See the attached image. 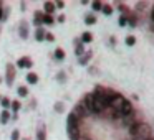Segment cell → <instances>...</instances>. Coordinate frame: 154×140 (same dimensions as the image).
<instances>
[{
	"label": "cell",
	"instance_id": "6da1fadb",
	"mask_svg": "<svg viewBox=\"0 0 154 140\" xmlns=\"http://www.w3.org/2000/svg\"><path fill=\"white\" fill-rule=\"evenodd\" d=\"M129 135H133L136 140H146L151 139V127L144 122H137L133 127H129Z\"/></svg>",
	"mask_w": 154,
	"mask_h": 140
},
{
	"label": "cell",
	"instance_id": "7a4b0ae2",
	"mask_svg": "<svg viewBox=\"0 0 154 140\" xmlns=\"http://www.w3.org/2000/svg\"><path fill=\"white\" fill-rule=\"evenodd\" d=\"M66 130H68V137L71 140H78L80 139V120L76 119L73 112L68 115L66 119Z\"/></svg>",
	"mask_w": 154,
	"mask_h": 140
},
{
	"label": "cell",
	"instance_id": "3957f363",
	"mask_svg": "<svg viewBox=\"0 0 154 140\" xmlns=\"http://www.w3.org/2000/svg\"><path fill=\"white\" fill-rule=\"evenodd\" d=\"M5 71H7V86L12 87L14 86V79L15 76H17V71H15V66L12 63L7 64V68H5Z\"/></svg>",
	"mask_w": 154,
	"mask_h": 140
},
{
	"label": "cell",
	"instance_id": "277c9868",
	"mask_svg": "<svg viewBox=\"0 0 154 140\" xmlns=\"http://www.w3.org/2000/svg\"><path fill=\"white\" fill-rule=\"evenodd\" d=\"M73 114L76 115V119L78 120H81V119H85V117L88 115V110H86V107L83 106V102H78L76 106H75V109H73Z\"/></svg>",
	"mask_w": 154,
	"mask_h": 140
},
{
	"label": "cell",
	"instance_id": "5b68a950",
	"mask_svg": "<svg viewBox=\"0 0 154 140\" xmlns=\"http://www.w3.org/2000/svg\"><path fill=\"white\" fill-rule=\"evenodd\" d=\"M137 122H139V119L136 117V112H133L131 115H126V117H123V119H121V124H123L124 127H128V129H129V127H133L134 124H137Z\"/></svg>",
	"mask_w": 154,
	"mask_h": 140
},
{
	"label": "cell",
	"instance_id": "8992f818",
	"mask_svg": "<svg viewBox=\"0 0 154 140\" xmlns=\"http://www.w3.org/2000/svg\"><path fill=\"white\" fill-rule=\"evenodd\" d=\"M18 33H20V38H22V40H27V38H28L30 27H28L27 22H22V23H20V27H18Z\"/></svg>",
	"mask_w": 154,
	"mask_h": 140
},
{
	"label": "cell",
	"instance_id": "52a82bcc",
	"mask_svg": "<svg viewBox=\"0 0 154 140\" xmlns=\"http://www.w3.org/2000/svg\"><path fill=\"white\" fill-rule=\"evenodd\" d=\"M17 66L18 68H32L33 66V61H32L30 56H22V58H18Z\"/></svg>",
	"mask_w": 154,
	"mask_h": 140
},
{
	"label": "cell",
	"instance_id": "ba28073f",
	"mask_svg": "<svg viewBox=\"0 0 154 140\" xmlns=\"http://www.w3.org/2000/svg\"><path fill=\"white\" fill-rule=\"evenodd\" d=\"M33 25H35L37 28H42V25H43V13H42V12H35Z\"/></svg>",
	"mask_w": 154,
	"mask_h": 140
},
{
	"label": "cell",
	"instance_id": "9c48e42d",
	"mask_svg": "<svg viewBox=\"0 0 154 140\" xmlns=\"http://www.w3.org/2000/svg\"><path fill=\"white\" fill-rule=\"evenodd\" d=\"M75 53H76V56L80 58V56H83L85 54V46H83V43H81V40H75Z\"/></svg>",
	"mask_w": 154,
	"mask_h": 140
},
{
	"label": "cell",
	"instance_id": "30bf717a",
	"mask_svg": "<svg viewBox=\"0 0 154 140\" xmlns=\"http://www.w3.org/2000/svg\"><path fill=\"white\" fill-rule=\"evenodd\" d=\"M37 140H47V130H45V125L40 124L37 130Z\"/></svg>",
	"mask_w": 154,
	"mask_h": 140
},
{
	"label": "cell",
	"instance_id": "8fae6325",
	"mask_svg": "<svg viewBox=\"0 0 154 140\" xmlns=\"http://www.w3.org/2000/svg\"><path fill=\"white\" fill-rule=\"evenodd\" d=\"M43 10H45V15H51L55 12V4H53V2H45V4H43Z\"/></svg>",
	"mask_w": 154,
	"mask_h": 140
},
{
	"label": "cell",
	"instance_id": "7c38bea8",
	"mask_svg": "<svg viewBox=\"0 0 154 140\" xmlns=\"http://www.w3.org/2000/svg\"><path fill=\"white\" fill-rule=\"evenodd\" d=\"M45 35H47V31H45L43 28H37V30H35V40H37V41H43L45 40Z\"/></svg>",
	"mask_w": 154,
	"mask_h": 140
},
{
	"label": "cell",
	"instance_id": "4fadbf2b",
	"mask_svg": "<svg viewBox=\"0 0 154 140\" xmlns=\"http://www.w3.org/2000/svg\"><path fill=\"white\" fill-rule=\"evenodd\" d=\"M91 56H93V54H91V51H86V53H85L83 56H80L78 63H80V64H83V66H85V64H88V61L91 60Z\"/></svg>",
	"mask_w": 154,
	"mask_h": 140
},
{
	"label": "cell",
	"instance_id": "5bb4252c",
	"mask_svg": "<svg viewBox=\"0 0 154 140\" xmlns=\"http://www.w3.org/2000/svg\"><path fill=\"white\" fill-rule=\"evenodd\" d=\"M8 120H10V112L8 110H2V114H0V122H2V125H5Z\"/></svg>",
	"mask_w": 154,
	"mask_h": 140
},
{
	"label": "cell",
	"instance_id": "9a60e30c",
	"mask_svg": "<svg viewBox=\"0 0 154 140\" xmlns=\"http://www.w3.org/2000/svg\"><path fill=\"white\" fill-rule=\"evenodd\" d=\"M27 81H28V84H37L38 83V76L35 73H28L27 74Z\"/></svg>",
	"mask_w": 154,
	"mask_h": 140
},
{
	"label": "cell",
	"instance_id": "2e32d148",
	"mask_svg": "<svg viewBox=\"0 0 154 140\" xmlns=\"http://www.w3.org/2000/svg\"><path fill=\"white\" fill-rule=\"evenodd\" d=\"M91 40H93V35H91L90 31H85V33L81 35V43H90Z\"/></svg>",
	"mask_w": 154,
	"mask_h": 140
},
{
	"label": "cell",
	"instance_id": "e0dca14e",
	"mask_svg": "<svg viewBox=\"0 0 154 140\" xmlns=\"http://www.w3.org/2000/svg\"><path fill=\"white\" fill-rule=\"evenodd\" d=\"M10 107H12V110H14V114H17L18 110H20V107H22V102L20 101H12Z\"/></svg>",
	"mask_w": 154,
	"mask_h": 140
},
{
	"label": "cell",
	"instance_id": "ac0fdd59",
	"mask_svg": "<svg viewBox=\"0 0 154 140\" xmlns=\"http://www.w3.org/2000/svg\"><path fill=\"white\" fill-rule=\"evenodd\" d=\"M63 58H65V51L61 50V48H57V50H55V60L61 61Z\"/></svg>",
	"mask_w": 154,
	"mask_h": 140
},
{
	"label": "cell",
	"instance_id": "d6986e66",
	"mask_svg": "<svg viewBox=\"0 0 154 140\" xmlns=\"http://www.w3.org/2000/svg\"><path fill=\"white\" fill-rule=\"evenodd\" d=\"M18 96H20V97H27L28 96V87L27 86H20V87H18Z\"/></svg>",
	"mask_w": 154,
	"mask_h": 140
},
{
	"label": "cell",
	"instance_id": "ffe728a7",
	"mask_svg": "<svg viewBox=\"0 0 154 140\" xmlns=\"http://www.w3.org/2000/svg\"><path fill=\"white\" fill-rule=\"evenodd\" d=\"M53 23H55L53 17H51V15H45L43 13V25H53Z\"/></svg>",
	"mask_w": 154,
	"mask_h": 140
},
{
	"label": "cell",
	"instance_id": "44dd1931",
	"mask_svg": "<svg viewBox=\"0 0 154 140\" xmlns=\"http://www.w3.org/2000/svg\"><path fill=\"white\" fill-rule=\"evenodd\" d=\"M0 104H2V107H4V109H7V107H10L12 101L8 99V97H2V99H0Z\"/></svg>",
	"mask_w": 154,
	"mask_h": 140
},
{
	"label": "cell",
	"instance_id": "7402d4cb",
	"mask_svg": "<svg viewBox=\"0 0 154 140\" xmlns=\"http://www.w3.org/2000/svg\"><path fill=\"white\" fill-rule=\"evenodd\" d=\"M128 23H129V27H136V23H137V18L134 17V15H128Z\"/></svg>",
	"mask_w": 154,
	"mask_h": 140
},
{
	"label": "cell",
	"instance_id": "603a6c76",
	"mask_svg": "<svg viewBox=\"0 0 154 140\" xmlns=\"http://www.w3.org/2000/svg\"><path fill=\"white\" fill-rule=\"evenodd\" d=\"M85 22H86L88 25H94L96 23V17H94V15H86V17H85Z\"/></svg>",
	"mask_w": 154,
	"mask_h": 140
},
{
	"label": "cell",
	"instance_id": "cb8c5ba5",
	"mask_svg": "<svg viewBox=\"0 0 154 140\" xmlns=\"http://www.w3.org/2000/svg\"><path fill=\"white\" fill-rule=\"evenodd\" d=\"M101 10H103L104 15H111V13H113V8H111L109 5H104V4H103V8H101Z\"/></svg>",
	"mask_w": 154,
	"mask_h": 140
},
{
	"label": "cell",
	"instance_id": "d4e9b609",
	"mask_svg": "<svg viewBox=\"0 0 154 140\" xmlns=\"http://www.w3.org/2000/svg\"><path fill=\"white\" fill-rule=\"evenodd\" d=\"M63 110H65V106H63V104H61V102H57V104H55V112L61 114V112H63Z\"/></svg>",
	"mask_w": 154,
	"mask_h": 140
},
{
	"label": "cell",
	"instance_id": "484cf974",
	"mask_svg": "<svg viewBox=\"0 0 154 140\" xmlns=\"http://www.w3.org/2000/svg\"><path fill=\"white\" fill-rule=\"evenodd\" d=\"M91 7H93V10L100 12L101 8H103V4H101V2H93V4H91Z\"/></svg>",
	"mask_w": 154,
	"mask_h": 140
},
{
	"label": "cell",
	"instance_id": "4316f807",
	"mask_svg": "<svg viewBox=\"0 0 154 140\" xmlns=\"http://www.w3.org/2000/svg\"><path fill=\"white\" fill-rule=\"evenodd\" d=\"M57 79H58V83H65V79H66V74H65L63 71H60V73H58V76H57Z\"/></svg>",
	"mask_w": 154,
	"mask_h": 140
},
{
	"label": "cell",
	"instance_id": "83f0119b",
	"mask_svg": "<svg viewBox=\"0 0 154 140\" xmlns=\"http://www.w3.org/2000/svg\"><path fill=\"white\" fill-rule=\"evenodd\" d=\"M134 43H136V38H134V36H128L126 38V45H128V46H133Z\"/></svg>",
	"mask_w": 154,
	"mask_h": 140
},
{
	"label": "cell",
	"instance_id": "f1b7e54d",
	"mask_svg": "<svg viewBox=\"0 0 154 140\" xmlns=\"http://www.w3.org/2000/svg\"><path fill=\"white\" fill-rule=\"evenodd\" d=\"M12 140H20V130H14L12 132Z\"/></svg>",
	"mask_w": 154,
	"mask_h": 140
},
{
	"label": "cell",
	"instance_id": "f546056e",
	"mask_svg": "<svg viewBox=\"0 0 154 140\" xmlns=\"http://www.w3.org/2000/svg\"><path fill=\"white\" fill-rule=\"evenodd\" d=\"M126 23H128V18L124 17V15H123V17H119V25H121V27H126Z\"/></svg>",
	"mask_w": 154,
	"mask_h": 140
},
{
	"label": "cell",
	"instance_id": "4dcf8cb0",
	"mask_svg": "<svg viewBox=\"0 0 154 140\" xmlns=\"http://www.w3.org/2000/svg\"><path fill=\"white\" fill-rule=\"evenodd\" d=\"M45 40H47V41H55V36L51 33H47V35H45Z\"/></svg>",
	"mask_w": 154,
	"mask_h": 140
},
{
	"label": "cell",
	"instance_id": "1f68e13d",
	"mask_svg": "<svg viewBox=\"0 0 154 140\" xmlns=\"http://www.w3.org/2000/svg\"><path fill=\"white\" fill-rule=\"evenodd\" d=\"M55 7H58V8H63V7H65V4H63V2H57V4H55Z\"/></svg>",
	"mask_w": 154,
	"mask_h": 140
},
{
	"label": "cell",
	"instance_id": "d6a6232c",
	"mask_svg": "<svg viewBox=\"0 0 154 140\" xmlns=\"http://www.w3.org/2000/svg\"><path fill=\"white\" fill-rule=\"evenodd\" d=\"M65 20H66V18H65V15H60V17H58V22H60V23H63Z\"/></svg>",
	"mask_w": 154,
	"mask_h": 140
},
{
	"label": "cell",
	"instance_id": "836d02e7",
	"mask_svg": "<svg viewBox=\"0 0 154 140\" xmlns=\"http://www.w3.org/2000/svg\"><path fill=\"white\" fill-rule=\"evenodd\" d=\"M0 20H4V10L0 8Z\"/></svg>",
	"mask_w": 154,
	"mask_h": 140
},
{
	"label": "cell",
	"instance_id": "e575fe53",
	"mask_svg": "<svg viewBox=\"0 0 154 140\" xmlns=\"http://www.w3.org/2000/svg\"><path fill=\"white\" fill-rule=\"evenodd\" d=\"M151 18H152V22H154V7H152V12H151Z\"/></svg>",
	"mask_w": 154,
	"mask_h": 140
},
{
	"label": "cell",
	"instance_id": "d590c367",
	"mask_svg": "<svg viewBox=\"0 0 154 140\" xmlns=\"http://www.w3.org/2000/svg\"><path fill=\"white\" fill-rule=\"evenodd\" d=\"M146 140H154V139H152V137H151V139H146Z\"/></svg>",
	"mask_w": 154,
	"mask_h": 140
},
{
	"label": "cell",
	"instance_id": "8d00e7d4",
	"mask_svg": "<svg viewBox=\"0 0 154 140\" xmlns=\"http://www.w3.org/2000/svg\"><path fill=\"white\" fill-rule=\"evenodd\" d=\"M20 140H30V139H20Z\"/></svg>",
	"mask_w": 154,
	"mask_h": 140
},
{
	"label": "cell",
	"instance_id": "74e56055",
	"mask_svg": "<svg viewBox=\"0 0 154 140\" xmlns=\"http://www.w3.org/2000/svg\"><path fill=\"white\" fill-rule=\"evenodd\" d=\"M0 84H2V77H0Z\"/></svg>",
	"mask_w": 154,
	"mask_h": 140
},
{
	"label": "cell",
	"instance_id": "f35d334b",
	"mask_svg": "<svg viewBox=\"0 0 154 140\" xmlns=\"http://www.w3.org/2000/svg\"><path fill=\"white\" fill-rule=\"evenodd\" d=\"M0 99H2V96H0Z\"/></svg>",
	"mask_w": 154,
	"mask_h": 140
},
{
	"label": "cell",
	"instance_id": "ab89813d",
	"mask_svg": "<svg viewBox=\"0 0 154 140\" xmlns=\"http://www.w3.org/2000/svg\"><path fill=\"white\" fill-rule=\"evenodd\" d=\"M152 30H154V27H152Z\"/></svg>",
	"mask_w": 154,
	"mask_h": 140
}]
</instances>
